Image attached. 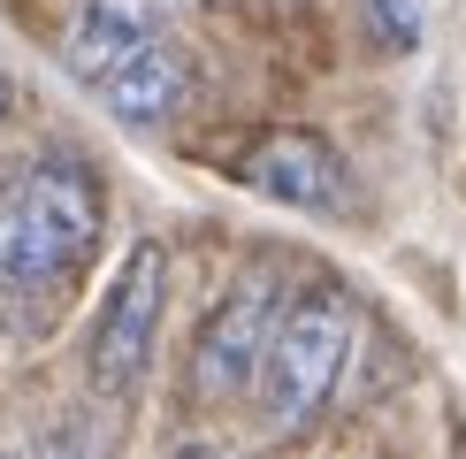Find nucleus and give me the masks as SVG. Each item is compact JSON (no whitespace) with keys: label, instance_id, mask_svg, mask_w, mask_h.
Segmentation results:
<instances>
[{"label":"nucleus","instance_id":"obj_1","mask_svg":"<svg viewBox=\"0 0 466 459\" xmlns=\"http://www.w3.org/2000/svg\"><path fill=\"white\" fill-rule=\"evenodd\" d=\"M107 230V191L92 161L38 153L0 184V330H31L69 299Z\"/></svg>","mask_w":466,"mask_h":459},{"label":"nucleus","instance_id":"obj_2","mask_svg":"<svg viewBox=\"0 0 466 459\" xmlns=\"http://www.w3.org/2000/svg\"><path fill=\"white\" fill-rule=\"evenodd\" d=\"M352 344H360V314L344 291H299L283 306L276 337H268L260 382H252V406H260L268 436H306L329 413V398L344 391V368H352Z\"/></svg>","mask_w":466,"mask_h":459},{"label":"nucleus","instance_id":"obj_3","mask_svg":"<svg viewBox=\"0 0 466 459\" xmlns=\"http://www.w3.org/2000/svg\"><path fill=\"white\" fill-rule=\"evenodd\" d=\"M161 314H168V245L138 238L123 253V268H115L92 330H85V375L100 398H138V382L153 375Z\"/></svg>","mask_w":466,"mask_h":459},{"label":"nucleus","instance_id":"obj_4","mask_svg":"<svg viewBox=\"0 0 466 459\" xmlns=\"http://www.w3.org/2000/svg\"><path fill=\"white\" fill-rule=\"evenodd\" d=\"M283 283L268 268H245L238 283L215 299V314L199 321L191 337V398L199 406H229V398H252L260 382V360H268V337L283 321Z\"/></svg>","mask_w":466,"mask_h":459},{"label":"nucleus","instance_id":"obj_5","mask_svg":"<svg viewBox=\"0 0 466 459\" xmlns=\"http://www.w3.org/2000/svg\"><path fill=\"white\" fill-rule=\"evenodd\" d=\"M238 184H252L276 207H299V215H352V199H360L352 161L321 130H260L238 161Z\"/></svg>","mask_w":466,"mask_h":459},{"label":"nucleus","instance_id":"obj_6","mask_svg":"<svg viewBox=\"0 0 466 459\" xmlns=\"http://www.w3.org/2000/svg\"><path fill=\"white\" fill-rule=\"evenodd\" d=\"M177 8H184V0H85V8H76V24H69V38H62L69 76L100 85L115 62L161 46L168 24H177Z\"/></svg>","mask_w":466,"mask_h":459},{"label":"nucleus","instance_id":"obj_7","mask_svg":"<svg viewBox=\"0 0 466 459\" xmlns=\"http://www.w3.org/2000/svg\"><path fill=\"white\" fill-rule=\"evenodd\" d=\"M92 92H100V107H107L123 130H161V123H177L184 100H191V62H184L177 38H161V46L115 62Z\"/></svg>","mask_w":466,"mask_h":459},{"label":"nucleus","instance_id":"obj_8","mask_svg":"<svg viewBox=\"0 0 466 459\" xmlns=\"http://www.w3.org/2000/svg\"><path fill=\"white\" fill-rule=\"evenodd\" d=\"M31 459H115V421L100 406H76V413H62V429H54Z\"/></svg>","mask_w":466,"mask_h":459},{"label":"nucleus","instance_id":"obj_9","mask_svg":"<svg viewBox=\"0 0 466 459\" xmlns=\"http://www.w3.org/2000/svg\"><path fill=\"white\" fill-rule=\"evenodd\" d=\"M367 31L382 46H413L420 38V0H367Z\"/></svg>","mask_w":466,"mask_h":459},{"label":"nucleus","instance_id":"obj_10","mask_svg":"<svg viewBox=\"0 0 466 459\" xmlns=\"http://www.w3.org/2000/svg\"><path fill=\"white\" fill-rule=\"evenodd\" d=\"M168 459H245L238 444H215V436H199V444H177Z\"/></svg>","mask_w":466,"mask_h":459},{"label":"nucleus","instance_id":"obj_11","mask_svg":"<svg viewBox=\"0 0 466 459\" xmlns=\"http://www.w3.org/2000/svg\"><path fill=\"white\" fill-rule=\"evenodd\" d=\"M8 107H15V76H8V62H0V123H8Z\"/></svg>","mask_w":466,"mask_h":459}]
</instances>
